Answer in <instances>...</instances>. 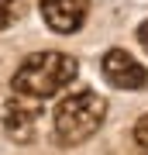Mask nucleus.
<instances>
[{
    "label": "nucleus",
    "mask_w": 148,
    "mask_h": 155,
    "mask_svg": "<svg viewBox=\"0 0 148 155\" xmlns=\"http://www.w3.org/2000/svg\"><path fill=\"white\" fill-rule=\"evenodd\" d=\"M79 72V62L66 55V52H35L21 62V69L14 72L11 86L14 93L31 97V100H48L62 93Z\"/></svg>",
    "instance_id": "f257e3e1"
},
{
    "label": "nucleus",
    "mask_w": 148,
    "mask_h": 155,
    "mask_svg": "<svg viewBox=\"0 0 148 155\" xmlns=\"http://www.w3.org/2000/svg\"><path fill=\"white\" fill-rule=\"evenodd\" d=\"M107 117V104L104 97H97L93 90H76V93L62 97L55 107V141L72 148L83 145L97 134V127Z\"/></svg>",
    "instance_id": "f03ea898"
},
{
    "label": "nucleus",
    "mask_w": 148,
    "mask_h": 155,
    "mask_svg": "<svg viewBox=\"0 0 148 155\" xmlns=\"http://www.w3.org/2000/svg\"><path fill=\"white\" fill-rule=\"evenodd\" d=\"M104 79L114 90H141L148 86V72L134 55H127L124 48H110L104 55Z\"/></svg>",
    "instance_id": "7ed1b4c3"
},
{
    "label": "nucleus",
    "mask_w": 148,
    "mask_h": 155,
    "mask_svg": "<svg viewBox=\"0 0 148 155\" xmlns=\"http://www.w3.org/2000/svg\"><path fill=\"white\" fill-rule=\"evenodd\" d=\"M38 100L31 97H21L17 93L14 100H7L4 107V127H7V138L17 141V145H28L35 138V121H38Z\"/></svg>",
    "instance_id": "20e7f679"
},
{
    "label": "nucleus",
    "mask_w": 148,
    "mask_h": 155,
    "mask_svg": "<svg viewBox=\"0 0 148 155\" xmlns=\"http://www.w3.org/2000/svg\"><path fill=\"white\" fill-rule=\"evenodd\" d=\"M90 11V0H41V17L52 31L59 35H72L83 28Z\"/></svg>",
    "instance_id": "39448f33"
},
{
    "label": "nucleus",
    "mask_w": 148,
    "mask_h": 155,
    "mask_svg": "<svg viewBox=\"0 0 148 155\" xmlns=\"http://www.w3.org/2000/svg\"><path fill=\"white\" fill-rule=\"evenodd\" d=\"M21 14H24V0H0V31L21 21Z\"/></svg>",
    "instance_id": "423d86ee"
},
{
    "label": "nucleus",
    "mask_w": 148,
    "mask_h": 155,
    "mask_svg": "<svg viewBox=\"0 0 148 155\" xmlns=\"http://www.w3.org/2000/svg\"><path fill=\"white\" fill-rule=\"evenodd\" d=\"M134 145L141 148V155H148V114L134 124Z\"/></svg>",
    "instance_id": "0eeeda50"
},
{
    "label": "nucleus",
    "mask_w": 148,
    "mask_h": 155,
    "mask_svg": "<svg viewBox=\"0 0 148 155\" xmlns=\"http://www.w3.org/2000/svg\"><path fill=\"white\" fill-rule=\"evenodd\" d=\"M138 45H141V48L148 52V21L141 24V28H138Z\"/></svg>",
    "instance_id": "6e6552de"
}]
</instances>
